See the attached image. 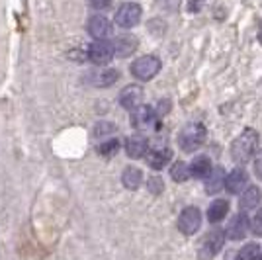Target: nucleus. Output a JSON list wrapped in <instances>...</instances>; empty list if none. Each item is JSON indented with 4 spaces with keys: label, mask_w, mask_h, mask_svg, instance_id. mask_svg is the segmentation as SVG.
Listing matches in <instances>:
<instances>
[{
    "label": "nucleus",
    "mask_w": 262,
    "mask_h": 260,
    "mask_svg": "<svg viewBox=\"0 0 262 260\" xmlns=\"http://www.w3.org/2000/svg\"><path fill=\"white\" fill-rule=\"evenodd\" d=\"M256 147H258V133L254 129H245L231 145V159L237 164L249 163Z\"/></svg>",
    "instance_id": "nucleus-1"
},
{
    "label": "nucleus",
    "mask_w": 262,
    "mask_h": 260,
    "mask_svg": "<svg viewBox=\"0 0 262 260\" xmlns=\"http://www.w3.org/2000/svg\"><path fill=\"white\" fill-rule=\"evenodd\" d=\"M206 127L202 123H188L178 133V145L186 153H194L206 143Z\"/></svg>",
    "instance_id": "nucleus-2"
},
{
    "label": "nucleus",
    "mask_w": 262,
    "mask_h": 260,
    "mask_svg": "<svg viewBox=\"0 0 262 260\" xmlns=\"http://www.w3.org/2000/svg\"><path fill=\"white\" fill-rule=\"evenodd\" d=\"M225 241V233L221 229H211L208 235L204 237L200 249H198V258L200 260H211L217 254Z\"/></svg>",
    "instance_id": "nucleus-3"
},
{
    "label": "nucleus",
    "mask_w": 262,
    "mask_h": 260,
    "mask_svg": "<svg viewBox=\"0 0 262 260\" xmlns=\"http://www.w3.org/2000/svg\"><path fill=\"white\" fill-rule=\"evenodd\" d=\"M161 71V61L155 55H145L139 57L133 65H131V75L139 80H151L157 73Z\"/></svg>",
    "instance_id": "nucleus-4"
},
{
    "label": "nucleus",
    "mask_w": 262,
    "mask_h": 260,
    "mask_svg": "<svg viewBox=\"0 0 262 260\" xmlns=\"http://www.w3.org/2000/svg\"><path fill=\"white\" fill-rule=\"evenodd\" d=\"M141 20V6L137 2H125L116 12V24L120 28H133Z\"/></svg>",
    "instance_id": "nucleus-5"
},
{
    "label": "nucleus",
    "mask_w": 262,
    "mask_h": 260,
    "mask_svg": "<svg viewBox=\"0 0 262 260\" xmlns=\"http://www.w3.org/2000/svg\"><path fill=\"white\" fill-rule=\"evenodd\" d=\"M202 225V213L198 207H186L178 217V229L184 235H194Z\"/></svg>",
    "instance_id": "nucleus-6"
},
{
    "label": "nucleus",
    "mask_w": 262,
    "mask_h": 260,
    "mask_svg": "<svg viewBox=\"0 0 262 260\" xmlns=\"http://www.w3.org/2000/svg\"><path fill=\"white\" fill-rule=\"evenodd\" d=\"M114 55H116V51H114V44H108V41H104V39L94 41V44L90 45V49H88L90 61L96 63V65H106V63H110Z\"/></svg>",
    "instance_id": "nucleus-7"
},
{
    "label": "nucleus",
    "mask_w": 262,
    "mask_h": 260,
    "mask_svg": "<svg viewBox=\"0 0 262 260\" xmlns=\"http://www.w3.org/2000/svg\"><path fill=\"white\" fill-rule=\"evenodd\" d=\"M143 102V90L141 86L137 84H131V86H125L120 94V104L125 110H137Z\"/></svg>",
    "instance_id": "nucleus-8"
},
{
    "label": "nucleus",
    "mask_w": 262,
    "mask_h": 260,
    "mask_svg": "<svg viewBox=\"0 0 262 260\" xmlns=\"http://www.w3.org/2000/svg\"><path fill=\"white\" fill-rule=\"evenodd\" d=\"M88 33L92 35V37H96V39H104V37H108L110 33H112V24L106 16H92L90 20H88Z\"/></svg>",
    "instance_id": "nucleus-9"
},
{
    "label": "nucleus",
    "mask_w": 262,
    "mask_h": 260,
    "mask_svg": "<svg viewBox=\"0 0 262 260\" xmlns=\"http://www.w3.org/2000/svg\"><path fill=\"white\" fill-rule=\"evenodd\" d=\"M170 159H172V151L168 147H157L147 153V164L155 170H161L163 166H166L170 163Z\"/></svg>",
    "instance_id": "nucleus-10"
},
{
    "label": "nucleus",
    "mask_w": 262,
    "mask_h": 260,
    "mask_svg": "<svg viewBox=\"0 0 262 260\" xmlns=\"http://www.w3.org/2000/svg\"><path fill=\"white\" fill-rule=\"evenodd\" d=\"M155 123V112L147 106H139L131 116V125L137 129H149Z\"/></svg>",
    "instance_id": "nucleus-11"
},
{
    "label": "nucleus",
    "mask_w": 262,
    "mask_h": 260,
    "mask_svg": "<svg viewBox=\"0 0 262 260\" xmlns=\"http://www.w3.org/2000/svg\"><path fill=\"white\" fill-rule=\"evenodd\" d=\"M247 231H249V217L245 213H239L231 219L229 227H227V237L231 241H241V239H245Z\"/></svg>",
    "instance_id": "nucleus-12"
},
{
    "label": "nucleus",
    "mask_w": 262,
    "mask_h": 260,
    "mask_svg": "<svg viewBox=\"0 0 262 260\" xmlns=\"http://www.w3.org/2000/svg\"><path fill=\"white\" fill-rule=\"evenodd\" d=\"M247 182H249V174H247V170L235 168V170L225 178V188L229 190V194H239L241 190L245 188Z\"/></svg>",
    "instance_id": "nucleus-13"
},
{
    "label": "nucleus",
    "mask_w": 262,
    "mask_h": 260,
    "mask_svg": "<svg viewBox=\"0 0 262 260\" xmlns=\"http://www.w3.org/2000/svg\"><path fill=\"white\" fill-rule=\"evenodd\" d=\"M125 151H127V157H131V159H141L147 155V139L141 135H133L125 143Z\"/></svg>",
    "instance_id": "nucleus-14"
},
{
    "label": "nucleus",
    "mask_w": 262,
    "mask_h": 260,
    "mask_svg": "<svg viewBox=\"0 0 262 260\" xmlns=\"http://www.w3.org/2000/svg\"><path fill=\"white\" fill-rule=\"evenodd\" d=\"M137 49V39L133 35H120L116 41H114V51L118 57H127Z\"/></svg>",
    "instance_id": "nucleus-15"
},
{
    "label": "nucleus",
    "mask_w": 262,
    "mask_h": 260,
    "mask_svg": "<svg viewBox=\"0 0 262 260\" xmlns=\"http://www.w3.org/2000/svg\"><path fill=\"white\" fill-rule=\"evenodd\" d=\"M223 182H225V172L221 166H215L211 168V172L208 176V182H206V192L208 194H217L219 190L223 188Z\"/></svg>",
    "instance_id": "nucleus-16"
},
{
    "label": "nucleus",
    "mask_w": 262,
    "mask_h": 260,
    "mask_svg": "<svg viewBox=\"0 0 262 260\" xmlns=\"http://www.w3.org/2000/svg\"><path fill=\"white\" fill-rule=\"evenodd\" d=\"M121 182L123 186L127 188V190H137L143 182V174L139 168H135V166H129V168H125L123 174H121Z\"/></svg>",
    "instance_id": "nucleus-17"
},
{
    "label": "nucleus",
    "mask_w": 262,
    "mask_h": 260,
    "mask_svg": "<svg viewBox=\"0 0 262 260\" xmlns=\"http://www.w3.org/2000/svg\"><path fill=\"white\" fill-rule=\"evenodd\" d=\"M227 213H229V202H227V200H215V202L208 207V219L211 223L221 221Z\"/></svg>",
    "instance_id": "nucleus-18"
},
{
    "label": "nucleus",
    "mask_w": 262,
    "mask_h": 260,
    "mask_svg": "<svg viewBox=\"0 0 262 260\" xmlns=\"http://www.w3.org/2000/svg\"><path fill=\"white\" fill-rule=\"evenodd\" d=\"M120 78V73L116 71V69H108V71H102V73H94V76H92V84L94 86H112L116 80Z\"/></svg>",
    "instance_id": "nucleus-19"
},
{
    "label": "nucleus",
    "mask_w": 262,
    "mask_h": 260,
    "mask_svg": "<svg viewBox=\"0 0 262 260\" xmlns=\"http://www.w3.org/2000/svg\"><path fill=\"white\" fill-rule=\"evenodd\" d=\"M260 204V190L256 188V186H251L245 194H243V198H241L239 206L243 211H249V209H252V207H256Z\"/></svg>",
    "instance_id": "nucleus-20"
},
{
    "label": "nucleus",
    "mask_w": 262,
    "mask_h": 260,
    "mask_svg": "<svg viewBox=\"0 0 262 260\" xmlns=\"http://www.w3.org/2000/svg\"><path fill=\"white\" fill-rule=\"evenodd\" d=\"M190 170H192V176H196V178H206L211 172V163H209L208 157H198V159H194Z\"/></svg>",
    "instance_id": "nucleus-21"
},
{
    "label": "nucleus",
    "mask_w": 262,
    "mask_h": 260,
    "mask_svg": "<svg viewBox=\"0 0 262 260\" xmlns=\"http://www.w3.org/2000/svg\"><path fill=\"white\" fill-rule=\"evenodd\" d=\"M170 176H172V180L174 182H186L190 176H192V170H190V166L186 163H176L172 168H170Z\"/></svg>",
    "instance_id": "nucleus-22"
},
{
    "label": "nucleus",
    "mask_w": 262,
    "mask_h": 260,
    "mask_svg": "<svg viewBox=\"0 0 262 260\" xmlns=\"http://www.w3.org/2000/svg\"><path fill=\"white\" fill-rule=\"evenodd\" d=\"M258 256H260V245L249 243V245H245V247L239 250L237 260H258Z\"/></svg>",
    "instance_id": "nucleus-23"
},
{
    "label": "nucleus",
    "mask_w": 262,
    "mask_h": 260,
    "mask_svg": "<svg viewBox=\"0 0 262 260\" xmlns=\"http://www.w3.org/2000/svg\"><path fill=\"white\" fill-rule=\"evenodd\" d=\"M118 149H120V143H118V139H110V141L102 143L98 147V153L100 155H104V157H112V155H116L118 153Z\"/></svg>",
    "instance_id": "nucleus-24"
},
{
    "label": "nucleus",
    "mask_w": 262,
    "mask_h": 260,
    "mask_svg": "<svg viewBox=\"0 0 262 260\" xmlns=\"http://www.w3.org/2000/svg\"><path fill=\"white\" fill-rule=\"evenodd\" d=\"M252 231H254L256 235H262V209L254 215V219H252Z\"/></svg>",
    "instance_id": "nucleus-25"
},
{
    "label": "nucleus",
    "mask_w": 262,
    "mask_h": 260,
    "mask_svg": "<svg viewBox=\"0 0 262 260\" xmlns=\"http://www.w3.org/2000/svg\"><path fill=\"white\" fill-rule=\"evenodd\" d=\"M149 190H151L153 194H159V192L163 190V182H161V178H151V180H149Z\"/></svg>",
    "instance_id": "nucleus-26"
},
{
    "label": "nucleus",
    "mask_w": 262,
    "mask_h": 260,
    "mask_svg": "<svg viewBox=\"0 0 262 260\" xmlns=\"http://www.w3.org/2000/svg\"><path fill=\"white\" fill-rule=\"evenodd\" d=\"M90 4L96 10H104V8H108L110 4H112V0H90Z\"/></svg>",
    "instance_id": "nucleus-27"
},
{
    "label": "nucleus",
    "mask_w": 262,
    "mask_h": 260,
    "mask_svg": "<svg viewBox=\"0 0 262 260\" xmlns=\"http://www.w3.org/2000/svg\"><path fill=\"white\" fill-rule=\"evenodd\" d=\"M204 2H206V0H190V2H188V8H190V12H200L202 6H204Z\"/></svg>",
    "instance_id": "nucleus-28"
},
{
    "label": "nucleus",
    "mask_w": 262,
    "mask_h": 260,
    "mask_svg": "<svg viewBox=\"0 0 262 260\" xmlns=\"http://www.w3.org/2000/svg\"><path fill=\"white\" fill-rule=\"evenodd\" d=\"M254 172H256L258 178H262V151H260V155L256 157V161H254Z\"/></svg>",
    "instance_id": "nucleus-29"
},
{
    "label": "nucleus",
    "mask_w": 262,
    "mask_h": 260,
    "mask_svg": "<svg viewBox=\"0 0 262 260\" xmlns=\"http://www.w3.org/2000/svg\"><path fill=\"white\" fill-rule=\"evenodd\" d=\"M168 104H170L168 100H163V102H161V108H159V114H164V112H168V108H170Z\"/></svg>",
    "instance_id": "nucleus-30"
},
{
    "label": "nucleus",
    "mask_w": 262,
    "mask_h": 260,
    "mask_svg": "<svg viewBox=\"0 0 262 260\" xmlns=\"http://www.w3.org/2000/svg\"><path fill=\"white\" fill-rule=\"evenodd\" d=\"M260 260H262V256H260Z\"/></svg>",
    "instance_id": "nucleus-31"
}]
</instances>
